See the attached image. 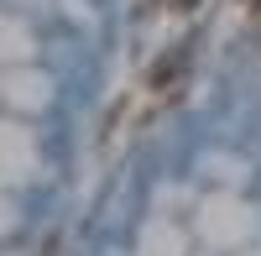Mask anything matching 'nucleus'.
I'll return each mask as SVG.
<instances>
[{"label": "nucleus", "instance_id": "f257e3e1", "mask_svg": "<svg viewBox=\"0 0 261 256\" xmlns=\"http://www.w3.org/2000/svg\"><path fill=\"white\" fill-rule=\"evenodd\" d=\"M188 63H193V42H178V47H167V53H162L157 63H151L146 84H151V89H172V84H183Z\"/></svg>", "mask_w": 261, "mask_h": 256}, {"label": "nucleus", "instance_id": "f03ea898", "mask_svg": "<svg viewBox=\"0 0 261 256\" xmlns=\"http://www.w3.org/2000/svg\"><path fill=\"white\" fill-rule=\"evenodd\" d=\"M162 6H167V11H193L199 0H162Z\"/></svg>", "mask_w": 261, "mask_h": 256}, {"label": "nucleus", "instance_id": "7ed1b4c3", "mask_svg": "<svg viewBox=\"0 0 261 256\" xmlns=\"http://www.w3.org/2000/svg\"><path fill=\"white\" fill-rule=\"evenodd\" d=\"M251 11H261V0H251Z\"/></svg>", "mask_w": 261, "mask_h": 256}]
</instances>
